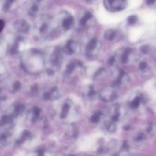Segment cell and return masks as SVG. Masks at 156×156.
I'll return each instance as SVG.
<instances>
[{
    "label": "cell",
    "mask_w": 156,
    "mask_h": 156,
    "mask_svg": "<svg viewBox=\"0 0 156 156\" xmlns=\"http://www.w3.org/2000/svg\"><path fill=\"white\" fill-rule=\"evenodd\" d=\"M91 17H92L91 14H90V12H87V13L83 16V18H81L80 20L81 25H84V24H87V22L90 19V18H91Z\"/></svg>",
    "instance_id": "cell-19"
},
{
    "label": "cell",
    "mask_w": 156,
    "mask_h": 156,
    "mask_svg": "<svg viewBox=\"0 0 156 156\" xmlns=\"http://www.w3.org/2000/svg\"><path fill=\"white\" fill-rule=\"evenodd\" d=\"M136 21H137V17H136V15H131V16L128 17V19H127V21H128V23L129 24H134V23L136 22Z\"/></svg>",
    "instance_id": "cell-24"
},
{
    "label": "cell",
    "mask_w": 156,
    "mask_h": 156,
    "mask_svg": "<svg viewBox=\"0 0 156 156\" xmlns=\"http://www.w3.org/2000/svg\"><path fill=\"white\" fill-rule=\"evenodd\" d=\"M51 29V19L49 17H41L35 25V30L41 37H46Z\"/></svg>",
    "instance_id": "cell-1"
},
{
    "label": "cell",
    "mask_w": 156,
    "mask_h": 156,
    "mask_svg": "<svg viewBox=\"0 0 156 156\" xmlns=\"http://www.w3.org/2000/svg\"><path fill=\"white\" fill-rule=\"evenodd\" d=\"M105 7L111 12L122 11L126 8L127 0H103Z\"/></svg>",
    "instance_id": "cell-2"
},
{
    "label": "cell",
    "mask_w": 156,
    "mask_h": 156,
    "mask_svg": "<svg viewBox=\"0 0 156 156\" xmlns=\"http://www.w3.org/2000/svg\"><path fill=\"white\" fill-rule=\"evenodd\" d=\"M145 67H146V64H145V62H141L140 65H139V68H140L141 69H144Z\"/></svg>",
    "instance_id": "cell-27"
},
{
    "label": "cell",
    "mask_w": 156,
    "mask_h": 156,
    "mask_svg": "<svg viewBox=\"0 0 156 156\" xmlns=\"http://www.w3.org/2000/svg\"><path fill=\"white\" fill-rule=\"evenodd\" d=\"M139 104H140V99H139V98H136L131 102L130 106H131L132 108H134L135 109V108H137L138 107H139Z\"/></svg>",
    "instance_id": "cell-23"
},
{
    "label": "cell",
    "mask_w": 156,
    "mask_h": 156,
    "mask_svg": "<svg viewBox=\"0 0 156 156\" xmlns=\"http://www.w3.org/2000/svg\"><path fill=\"white\" fill-rule=\"evenodd\" d=\"M14 2H15V0H6V2H5L4 4V6H3V9H4L5 12H7V11L10 9V7L12 6V3H13Z\"/></svg>",
    "instance_id": "cell-22"
},
{
    "label": "cell",
    "mask_w": 156,
    "mask_h": 156,
    "mask_svg": "<svg viewBox=\"0 0 156 156\" xmlns=\"http://www.w3.org/2000/svg\"><path fill=\"white\" fill-rule=\"evenodd\" d=\"M5 27V22L2 21V20H0V32L3 30Z\"/></svg>",
    "instance_id": "cell-26"
},
{
    "label": "cell",
    "mask_w": 156,
    "mask_h": 156,
    "mask_svg": "<svg viewBox=\"0 0 156 156\" xmlns=\"http://www.w3.org/2000/svg\"><path fill=\"white\" fill-rule=\"evenodd\" d=\"M42 115V111L38 107H34L32 110H31L30 113H29V116H30L31 120L34 122H36L37 120H40Z\"/></svg>",
    "instance_id": "cell-8"
},
{
    "label": "cell",
    "mask_w": 156,
    "mask_h": 156,
    "mask_svg": "<svg viewBox=\"0 0 156 156\" xmlns=\"http://www.w3.org/2000/svg\"><path fill=\"white\" fill-rule=\"evenodd\" d=\"M99 95L101 100L105 102L113 101L116 100L117 98L116 91L112 87H105V88H102L99 91Z\"/></svg>",
    "instance_id": "cell-3"
},
{
    "label": "cell",
    "mask_w": 156,
    "mask_h": 156,
    "mask_svg": "<svg viewBox=\"0 0 156 156\" xmlns=\"http://www.w3.org/2000/svg\"><path fill=\"white\" fill-rule=\"evenodd\" d=\"M15 27L18 31L25 33L29 30V24L25 21H18L15 23Z\"/></svg>",
    "instance_id": "cell-9"
},
{
    "label": "cell",
    "mask_w": 156,
    "mask_h": 156,
    "mask_svg": "<svg viewBox=\"0 0 156 156\" xmlns=\"http://www.w3.org/2000/svg\"><path fill=\"white\" fill-rule=\"evenodd\" d=\"M101 115H102V114H101L100 112L95 113V114H93L91 118H90V121H91L92 123H98V122L99 121V120H100Z\"/></svg>",
    "instance_id": "cell-20"
},
{
    "label": "cell",
    "mask_w": 156,
    "mask_h": 156,
    "mask_svg": "<svg viewBox=\"0 0 156 156\" xmlns=\"http://www.w3.org/2000/svg\"><path fill=\"white\" fill-rule=\"evenodd\" d=\"M12 123V117L7 115L0 117V126H6Z\"/></svg>",
    "instance_id": "cell-16"
},
{
    "label": "cell",
    "mask_w": 156,
    "mask_h": 156,
    "mask_svg": "<svg viewBox=\"0 0 156 156\" xmlns=\"http://www.w3.org/2000/svg\"><path fill=\"white\" fill-rule=\"evenodd\" d=\"M147 1H148V3H151L154 2V0H147Z\"/></svg>",
    "instance_id": "cell-28"
},
{
    "label": "cell",
    "mask_w": 156,
    "mask_h": 156,
    "mask_svg": "<svg viewBox=\"0 0 156 156\" xmlns=\"http://www.w3.org/2000/svg\"><path fill=\"white\" fill-rule=\"evenodd\" d=\"M43 99L46 101H53L56 100L59 98V91L56 87H51L46 90L42 94Z\"/></svg>",
    "instance_id": "cell-5"
},
{
    "label": "cell",
    "mask_w": 156,
    "mask_h": 156,
    "mask_svg": "<svg viewBox=\"0 0 156 156\" xmlns=\"http://www.w3.org/2000/svg\"><path fill=\"white\" fill-rule=\"evenodd\" d=\"M50 61H51V63L54 66H61V62H62V54H61V50L58 48L55 49L54 52L52 53L51 57H50Z\"/></svg>",
    "instance_id": "cell-7"
},
{
    "label": "cell",
    "mask_w": 156,
    "mask_h": 156,
    "mask_svg": "<svg viewBox=\"0 0 156 156\" xmlns=\"http://www.w3.org/2000/svg\"><path fill=\"white\" fill-rule=\"evenodd\" d=\"M76 45L73 41H69L64 47V52L67 54H72L75 52Z\"/></svg>",
    "instance_id": "cell-12"
},
{
    "label": "cell",
    "mask_w": 156,
    "mask_h": 156,
    "mask_svg": "<svg viewBox=\"0 0 156 156\" xmlns=\"http://www.w3.org/2000/svg\"><path fill=\"white\" fill-rule=\"evenodd\" d=\"M129 54H130L129 49H122V50H121L120 53H118L119 61L123 64L127 63V62H128V56H129Z\"/></svg>",
    "instance_id": "cell-10"
},
{
    "label": "cell",
    "mask_w": 156,
    "mask_h": 156,
    "mask_svg": "<svg viewBox=\"0 0 156 156\" xmlns=\"http://www.w3.org/2000/svg\"><path fill=\"white\" fill-rule=\"evenodd\" d=\"M70 103H65L62 107V109H61V112L60 114V117L61 119H64L67 117V116L68 115L69 112H70Z\"/></svg>",
    "instance_id": "cell-15"
},
{
    "label": "cell",
    "mask_w": 156,
    "mask_h": 156,
    "mask_svg": "<svg viewBox=\"0 0 156 156\" xmlns=\"http://www.w3.org/2000/svg\"><path fill=\"white\" fill-rule=\"evenodd\" d=\"M24 105L21 103H18L14 106L13 108V111L12 112V117H18L19 116L20 114H22L24 112Z\"/></svg>",
    "instance_id": "cell-13"
},
{
    "label": "cell",
    "mask_w": 156,
    "mask_h": 156,
    "mask_svg": "<svg viewBox=\"0 0 156 156\" xmlns=\"http://www.w3.org/2000/svg\"><path fill=\"white\" fill-rule=\"evenodd\" d=\"M38 12V5L36 2H31L27 7V12L31 16H35Z\"/></svg>",
    "instance_id": "cell-14"
},
{
    "label": "cell",
    "mask_w": 156,
    "mask_h": 156,
    "mask_svg": "<svg viewBox=\"0 0 156 156\" xmlns=\"http://www.w3.org/2000/svg\"><path fill=\"white\" fill-rule=\"evenodd\" d=\"M75 67H76V64L73 62H71L70 63H69L67 66V70H66V73L67 74H71L73 73V71L74 70Z\"/></svg>",
    "instance_id": "cell-21"
},
{
    "label": "cell",
    "mask_w": 156,
    "mask_h": 156,
    "mask_svg": "<svg viewBox=\"0 0 156 156\" xmlns=\"http://www.w3.org/2000/svg\"><path fill=\"white\" fill-rule=\"evenodd\" d=\"M21 88V83L19 82H15V83L13 84V86H12V88H13L14 91H17L19 88Z\"/></svg>",
    "instance_id": "cell-25"
},
{
    "label": "cell",
    "mask_w": 156,
    "mask_h": 156,
    "mask_svg": "<svg viewBox=\"0 0 156 156\" xmlns=\"http://www.w3.org/2000/svg\"><path fill=\"white\" fill-rule=\"evenodd\" d=\"M38 1H40V0H38Z\"/></svg>",
    "instance_id": "cell-29"
},
{
    "label": "cell",
    "mask_w": 156,
    "mask_h": 156,
    "mask_svg": "<svg viewBox=\"0 0 156 156\" xmlns=\"http://www.w3.org/2000/svg\"><path fill=\"white\" fill-rule=\"evenodd\" d=\"M99 48V42H98L97 39L93 38L87 44V48H86V53L90 57H92L93 56L96 55V53L98 52V49Z\"/></svg>",
    "instance_id": "cell-4"
},
{
    "label": "cell",
    "mask_w": 156,
    "mask_h": 156,
    "mask_svg": "<svg viewBox=\"0 0 156 156\" xmlns=\"http://www.w3.org/2000/svg\"><path fill=\"white\" fill-rule=\"evenodd\" d=\"M106 129L107 131H109L110 133H114L116 129V126L115 124V122L110 121L109 123H107L106 124Z\"/></svg>",
    "instance_id": "cell-18"
},
{
    "label": "cell",
    "mask_w": 156,
    "mask_h": 156,
    "mask_svg": "<svg viewBox=\"0 0 156 156\" xmlns=\"http://www.w3.org/2000/svg\"><path fill=\"white\" fill-rule=\"evenodd\" d=\"M116 37V31L113 29L107 30L105 33V38L108 41H113Z\"/></svg>",
    "instance_id": "cell-17"
},
{
    "label": "cell",
    "mask_w": 156,
    "mask_h": 156,
    "mask_svg": "<svg viewBox=\"0 0 156 156\" xmlns=\"http://www.w3.org/2000/svg\"><path fill=\"white\" fill-rule=\"evenodd\" d=\"M110 120L113 122H116L119 118V108L116 105L112 108L110 111Z\"/></svg>",
    "instance_id": "cell-11"
},
{
    "label": "cell",
    "mask_w": 156,
    "mask_h": 156,
    "mask_svg": "<svg viewBox=\"0 0 156 156\" xmlns=\"http://www.w3.org/2000/svg\"><path fill=\"white\" fill-rule=\"evenodd\" d=\"M63 14H64V15L60 17L61 20V27H63L64 30H68L73 25V18L67 12H63Z\"/></svg>",
    "instance_id": "cell-6"
}]
</instances>
